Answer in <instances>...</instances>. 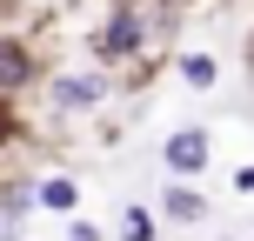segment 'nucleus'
Wrapping results in <instances>:
<instances>
[{"mask_svg":"<svg viewBox=\"0 0 254 241\" xmlns=\"http://www.w3.org/2000/svg\"><path fill=\"white\" fill-rule=\"evenodd\" d=\"M87 54L101 67H127L134 54H147V13L134 7V0H121L114 13H107L101 27H94V40H87Z\"/></svg>","mask_w":254,"mask_h":241,"instance_id":"nucleus-1","label":"nucleus"},{"mask_svg":"<svg viewBox=\"0 0 254 241\" xmlns=\"http://www.w3.org/2000/svg\"><path fill=\"white\" fill-rule=\"evenodd\" d=\"M40 80H47V67H40V47L20 34H0V94H34Z\"/></svg>","mask_w":254,"mask_h":241,"instance_id":"nucleus-2","label":"nucleus"},{"mask_svg":"<svg viewBox=\"0 0 254 241\" xmlns=\"http://www.w3.org/2000/svg\"><path fill=\"white\" fill-rule=\"evenodd\" d=\"M161 161H167V174H174V181H194L207 161H214V134H207V127H174L167 148H161Z\"/></svg>","mask_w":254,"mask_h":241,"instance_id":"nucleus-3","label":"nucleus"},{"mask_svg":"<svg viewBox=\"0 0 254 241\" xmlns=\"http://www.w3.org/2000/svg\"><path fill=\"white\" fill-rule=\"evenodd\" d=\"M107 101V80L101 74H54L47 80V107L54 114H94Z\"/></svg>","mask_w":254,"mask_h":241,"instance_id":"nucleus-4","label":"nucleus"},{"mask_svg":"<svg viewBox=\"0 0 254 241\" xmlns=\"http://www.w3.org/2000/svg\"><path fill=\"white\" fill-rule=\"evenodd\" d=\"M154 215H161L167 228H201L214 208H207V194L194 188V181H167V188H161V208H154Z\"/></svg>","mask_w":254,"mask_h":241,"instance_id":"nucleus-5","label":"nucleus"},{"mask_svg":"<svg viewBox=\"0 0 254 241\" xmlns=\"http://www.w3.org/2000/svg\"><path fill=\"white\" fill-rule=\"evenodd\" d=\"M34 208H47V215H80V188H74V174H47V181H34Z\"/></svg>","mask_w":254,"mask_h":241,"instance_id":"nucleus-6","label":"nucleus"},{"mask_svg":"<svg viewBox=\"0 0 254 241\" xmlns=\"http://www.w3.org/2000/svg\"><path fill=\"white\" fill-rule=\"evenodd\" d=\"M121 241H161V215L147 201H127L121 208Z\"/></svg>","mask_w":254,"mask_h":241,"instance_id":"nucleus-7","label":"nucleus"},{"mask_svg":"<svg viewBox=\"0 0 254 241\" xmlns=\"http://www.w3.org/2000/svg\"><path fill=\"white\" fill-rule=\"evenodd\" d=\"M181 80H188L194 94H207V87L221 80V61H214V54H201V47H194V54H181Z\"/></svg>","mask_w":254,"mask_h":241,"instance_id":"nucleus-8","label":"nucleus"},{"mask_svg":"<svg viewBox=\"0 0 254 241\" xmlns=\"http://www.w3.org/2000/svg\"><path fill=\"white\" fill-rule=\"evenodd\" d=\"M13 141H20V107L0 94V148H13Z\"/></svg>","mask_w":254,"mask_h":241,"instance_id":"nucleus-9","label":"nucleus"},{"mask_svg":"<svg viewBox=\"0 0 254 241\" xmlns=\"http://www.w3.org/2000/svg\"><path fill=\"white\" fill-rule=\"evenodd\" d=\"M67 241H107V235L94 228V221H80V215H74V221H67Z\"/></svg>","mask_w":254,"mask_h":241,"instance_id":"nucleus-10","label":"nucleus"},{"mask_svg":"<svg viewBox=\"0 0 254 241\" xmlns=\"http://www.w3.org/2000/svg\"><path fill=\"white\" fill-rule=\"evenodd\" d=\"M234 194H254V161H248V167H234Z\"/></svg>","mask_w":254,"mask_h":241,"instance_id":"nucleus-11","label":"nucleus"},{"mask_svg":"<svg viewBox=\"0 0 254 241\" xmlns=\"http://www.w3.org/2000/svg\"><path fill=\"white\" fill-rule=\"evenodd\" d=\"M241 61H248V67H254V27H248V47H241Z\"/></svg>","mask_w":254,"mask_h":241,"instance_id":"nucleus-12","label":"nucleus"}]
</instances>
